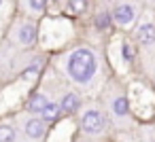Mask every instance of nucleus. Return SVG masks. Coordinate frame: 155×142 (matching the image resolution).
<instances>
[{"label":"nucleus","instance_id":"f257e3e1","mask_svg":"<svg viewBox=\"0 0 155 142\" xmlns=\"http://www.w3.org/2000/svg\"><path fill=\"white\" fill-rule=\"evenodd\" d=\"M68 72L77 83H87L96 72V57L89 49H77L68 57Z\"/></svg>","mask_w":155,"mask_h":142},{"label":"nucleus","instance_id":"f03ea898","mask_svg":"<svg viewBox=\"0 0 155 142\" xmlns=\"http://www.w3.org/2000/svg\"><path fill=\"white\" fill-rule=\"evenodd\" d=\"M81 123H83V129L87 134H100L102 127H104V119H102V115L98 110H87L83 115V121Z\"/></svg>","mask_w":155,"mask_h":142},{"label":"nucleus","instance_id":"7ed1b4c3","mask_svg":"<svg viewBox=\"0 0 155 142\" xmlns=\"http://www.w3.org/2000/svg\"><path fill=\"white\" fill-rule=\"evenodd\" d=\"M134 15H136V11L132 5H115V9H113V19L117 24H130L134 19Z\"/></svg>","mask_w":155,"mask_h":142},{"label":"nucleus","instance_id":"20e7f679","mask_svg":"<svg viewBox=\"0 0 155 142\" xmlns=\"http://www.w3.org/2000/svg\"><path fill=\"white\" fill-rule=\"evenodd\" d=\"M26 134H28V138H32V140L43 138V134H45V123H43L41 119H30V121L26 123Z\"/></svg>","mask_w":155,"mask_h":142},{"label":"nucleus","instance_id":"39448f33","mask_svg":"<svg viewBox=\"0 0 155 142\" xmlns=\"http://www.w3.org/2000/svg\"><path fill=\"white\" fill-rule=\"evenodd\" d=\"M136 38H138V43H142V45H151V43L155 40V26H153V24H142V26L138 28V32H136Z\"/></svg>","mask_w":155,"mask_h":142},{"label":"nucleus","instance_id":"423d86ee","mask_svg":"<svg viewBox=\"0 0 155 142\" xmlns=\"http://www.w3.org/2000/svg\"><path fill=\"white\" fill-rule=\"evenodd\" d=\"M17 38H19V43H24V45H30V43H34V38H36V28H34V26H30V24L21 26V28H19V34H17Z\"/></svg>","mask_w":155,"mask_h":142},{"label":"nucleus","instance_id":"0eeeda50","mask_svg":"<svg viewBox=\"0 0 155 142\" xmlns=\"http://www.w3.org/2000/svg\"><path fill=\"white\" fill-rule=\"evenodd\" d=\"M77 106H79V100H77V95L74 93H68V95H64V100H62V110L64 112H74L77 110Z\"/></svg>","mask_w":155,"mask_h":142},{"label":"nucleus","instance_id":"6e6552de","mask_svg":"<svg viewBox=\"0 0 155 142\" xmlns=\"http://www.w3.org/2000/svg\"><path fill=\"white\" fill-rule=\"evenodd\" d=\"M113 112H115L117 117H125V115H127V100H125L123 95H119V98L113 100Z\"/></svg>","mask_w":155,"mask_h":142},{"label":"nucleus","instance_id":"1a4fd4ad","mask_svg":"<svg viewBox=\"0 0 155 142\" xmlns=\"http://www.w3.org/2000/svg\"><path fill=\"white\" fill-rule=\"evenodd\" d=\"M41 115H43V119H45V121H55V119H58V115H60V106H58L55 102H49V104L43 108V112H41Z\"/></svg>","mask_w":155,"mask_h":142},{"label":"nucleus","instance_id":"9d476101","mask_svg":"<svg viewBox=\"0 0 155 142\" xmlns=\"http://www.w3.org/2000/svg\"><path fill=\"white\" fill-rule=\"evenodd\" d=\"M47 104H49V102H47V98H45V95H41V93H36V95L30 100V104H28V106H30V110H34V112H43V108H45Z\"/></svg>","mask_w":155,"mask_h":142},{"label":"nucleus","instance_id":"9b49d317","mask_svg":"<svg viewBox=\"0 0 155 142\" xmlns=\"http://www.w3.org/2000/svg\"><path fill=\"white\" fill-rule=\"evenodd\" d=\"M15 140V131L9 125H0V142H13Z\"/></svg>","mask_w":155,"mask_h":142},{"label":"nucleus","instance_id":"f8f14e48","mask_svg":"<svg viewBox=\"0 0 155 142\" xmlns=\"http://www.w3.org/2000/svg\"><path fill=\"white\" fill-rule=\"evenodd\" d=\"M66 9H68V11H72V13H81V11L85 9V5H83V2H68V5H66Z\"/></svg>","mask_w":155,"mask_h":142},{"label":"nucleus","instance_id":"ddd939ff","mask_svg":"<svg viewBox=\"0 0 155 142\" xmlns=\"http://www.w3.org/2000/svg\"><path fill=\"white\" fill-rule=\"evenodd\" d=\"M123 57H125V62H132V57H134V51H132V45H127V43H123Z\"/></svg>","mask_w":155,"mask_h":142},{"label":"nucleus","instance_id":"4468645a","mask_svg":"<svg viewBox=\"0 0 155 142\" xmlns=\"http://www.w3.org/2000/svg\"><path fill=\"white\" fill-rule=\"evenodd\" d=\"M96 24H98L100 28H108V15H106V13H100V15L96 17Z\"/></svg>","mask_w":155,"mask_h":142},{"label":"nucleus","instance_id":"2eb2a0df","mask_svg":"<svg viewBox=\"0 0 155 142\" xmlns=\"http://www.w3.org/2000/svg\"><path fill=\"white\" fill-rule=\"evenodd\" d=\"M28 7H30L32 11H43V9H45V2H41V0H30Z\"/></svg>","mask_w":155,"mask_h":142},{"label":"nucleus","instance_id":"dca6fc26","mask_svg":"<svg viewBox=\"0 0 155 142\" xmlns=\"http://www.w3.org/2000/svg\"><path fill=\"white\" fill-rule=\"evenodd\" d=\"M38 72V66H32V68H28L26 72H21V79H30V76H34Z\"/></svg>","mask_w":155,"mask_h":142}]
</instances>
